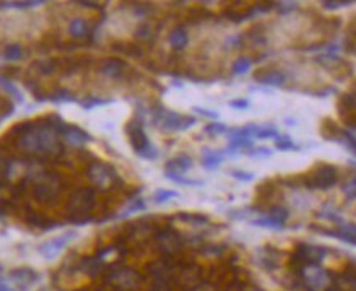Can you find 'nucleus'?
<instances>
[{"label": "nucleus", "instance_id": "1a4fd4ad", "mask_svg": "<svg viewBox=\"0 0 356 291\" xmlns=\"http://www.w3.org/2000/svg\"><path fill=\"white\" fill-rule=\"evenodd\" d=\"M74 238H75V231H67L64 235H60L57 238L51 239V241H48L46 244H43V246L39 247V252L43 254L46 259H54L59 256L62 252V249H64Z\"/></svg>", "mask_w": 356, "mask_h": 291}, {"label": "nucleus", "instance_id": "9d476101", "mask_svg": "<svg viewBox=\"0 0 356 291\" xmlns=\"http://www.w3.org/2000/svg\"><path fill=\"white\" fill-rule=\"evenodd\" d=\"M59 135H62L65 140V143L72 145V147H83L86 142L91 140L88 132H85L83 129H80V127L70 126V124H67V122L62 126Z\"/></svg>", "mask_w": 356, "mask_h": 291}, {"label": "nucleus", "instance_id": "a19ab883", "mask_svg": "<svg viewBox=\"0 0 356 291\" xmlns=\"http://www.w3.org/2000/svg\"><path fill=\"white\" fill-rule=\"evenodd\" d=\"M229 106L234 109H247L249 107V101L247 100H233L229 101Z\"/></svg>", "mask_w": 356, "mask_h": 291}, {"label": "nucleus", "instance_id": "f704fd0d", "mask_svg": "<svg viewBox=\"0 0 356 291\" xmlns=\"http://www.w3.org/2000/svg\"><path fill=\"white\" fill-rule=\"evenodd\" d=\"M231 174H233V178L242 181V183H251V181H254V178H255L254 173H247V171H241V169H236Z\"/></svg>", "mask_w": 356, "mask_h": 291}, {"label": "nucleus", "instance_id": "a878e982", "mask_svg": "<svg viewBox=\"0 0 356 291\" xmlns=\"http://www.w3.org/2000/svg\"><path fill=\"white\" fill-rule=\"evenodd\" d=\"M251 223L254 226H260V228H270V230H283V228L280 225H277V223L273 221L270 216L259 218V220H252Z\"/></svg>", "mask_w": 356, "mask_h": 291}, {"label": "nucleus", "instance_id": "58836bf2", "mask_svg": "<svg viewBox=\"0 0 356 291\" xmlns=\"http://www.w3.org/2000/svg\"><path fill=\"white\" fill-rule=\"evenodd\" d=\"M353 2H333V0H330V2H324L322 5L326 8H329V10H335V8H340V7H347V5H352Z\"/></svg>", "mask_w": 356, "mask_h": 291}, {"label": "nucleus", "instance_id": "f3484780", "mask_svg": "<svg viewBox=\"0 0 356 291\" xmlns=\"http://www.w3.org/2000/svg\"><path fill=\"white\" fill-rule=\"evenodd\" d=\"M187 43H189V34L185 29L176 28L171 31V34H169V44H171L174 49H178V51L184 49L185 46H187Z\"/></svg>", "mask_w": 356, "mask_h": 291}, {"label": "nucleus", "instance_id": "412c9836", "mask_svg": "<svg viewBox=\"0 0 356 291\" xmlns=\"http://www.w3.org/2000/svg\"><path fill=\"white\" fill-rule=\"evenodd\" d=\"M145 209H147L145 200H143V199H135V200H132V202H130V205H128L126 210H122V212H121V215H119L117 218H126V216H128V215H132V213L142 212V210H145Z\"/></svg>", "mask_w": 356, "mask_h": 291}, {"label": "nucleus", "instance_id": "f257e3e1", "mask_svg": "<svg viewBox=\"0 0 356 291\" xmlns=\"http://www.w3.org/2000/svg\"><path fill=\"white\" fill-rule=\"evenodd\" d=\"M18 135V147L38 157H57L62 153L59 143V132L51 126L49 121L43 122H22L13 131Z\"/></svg>", "mask_w": 356, "mask_h": 291}, {"label": "nucleus", "instance_id": "c756f323", "mask_svg": "<svg viewBox=\"0 0 356 291\" xmlns=\"http://www.w3.org/2000/svg\"><path fill=\"white\" fill-rule=\"evenodd\" d=\"M0 86H2L3 90H7V91L10 93V95H13L18 101H23V95L17 90V88L13 86V83H12V81L5 80V79H0Z\"/></svg>", "mask_w": 356, "mask_h": 291}, {"label": "nucleus", "instance_id": "6e6552de", "mask_svg": "<svg viewBox=\"0 0 356 291\" xmlns=\"http://www.w3.org/2000/svg\"><path fill=\"white\" fill-rule=\"evenodd\" d=\"M60 192V181L57 176L54 174H43L38 179V184H36L33 195L36 200L39 202H49L55 199Z\"/></svg>", "mask_w": 356, "mask_h": 291}, {"label": "nucleus", "instance_id": "20e7f679", "mask_svg": "<svg viewBox=\"0 0 356 291\" xmlns=\"http://www.w3.org/2000/svg\"><path fill=\"white\" fill-rule=\"evenodd\" d=\"M154 122L164 131H171V132H184L195 126L197 119L192 116H182V114L166 111V109H159L154 114Z\"/></svg>", "mask_w": 356, "mask_h": 291}, {"label": "nucleus", "instance_id": "39448f33", "mask_svg": "<svg viewBox=\"0 0 356 291\" xmlns=\"http://www.w3.org/2000/svg\"><path fill=\"white\" fill-rule=\"evenodd\" d=\"M338 183V173L332 164H319L316 166L306 178V185L309 189L327 190Z\"/></svg>", "mask_w": 356, "mask_h": 291}, {"label": "nucleus", "instance_id": "7ed1b4c3", "mask_svg": "<svg viewBox=\"0 0 356 291\" xmlns=\"http://www.w3.org/2000/svg\"><path fill=\"white\" fill-rule=\"evenodd\" d=\"M127 135L130 140V145L138 157L143 159H156L158 158V148L150 142L145 131H143V124L140 119H132L127 124Z\"/></svg>", "mask_w": 356, "mask_h": 291}, {"label": "nucleus", "instance_id": "f03ea898", "mask_svg": "<svg viewBox=\"0 0 356 291\" xmlns=\"http://www.w3.org/2000/svg\"><path fill=\"white\" fill-rule=\"evenodd\" d=\"M93 209H95V190L88 187L76 190L70 197L69 205H67L70 221L75 225H85L86 221H90Z\"/></svg>", "mask_w": 356, "mask_h": 291}, {"label": "nucleus", "instance_id": "b1692460", "mask_svg": "<svg viewBox=\"0 0 356 291\" xmlns=\"http://www.w3.org/2000/svg\"><path fill=\"white\" fill-rule=\"evenodd\" d=\"M251 67H252V62L249 59H246V57H241V59H237L233 64V72L236 75H244L249 72Z\"/></svg>", "mask_w": 356, "mask_h": 291}, {"label": "nucleus", "instance_id": "79ce46f5", "mask_svg": "<svg viewBox=\"0 0 356 291\" xmlns=\"http://www.w3.org/2000/svg\"><path fill=\"white\" fill-rule=\"evenodd\" d=\"M343 192H345V195H347L348 199H356V185L353 183L345 185L343 187Z\"/></svg>", "mask_w": 356, "mask_h": 291}, {"label": "nucleus", "instance_id": "2eb2a0df", "mask_svg": "<svg viewBox=\"0 0 356 291\" xmlns=\"http://www.w3.org/2000/svg\"><path fill=\"white\" fill-rule=\"evenodd\" d=\"M225 157V152H213V150H205L202 155V166L205 169L213 171L221 164Z\"/></svg>", "mask_w": 356, "mask_h": 291}, {"label": "nucleus", "instance_id": "0eeeda50", "mask_svg": "<svg viewBox=\"0 0 356 291\" xmlns=\"http://www.w3.org/2000/svg\"><path fill=\"white\" fill-rule=\"evenodd\" d=\"M90 179L93 181L98 189L107 190L117 184V173L114 168L106 163H93L90 168Z\"/></svg>", "mask_w": 356, "mask_h": 291}, {"label": "nucleus", "instance_id": "7c9ffc66", "mask_svg": "<svg viewBox=\"0 0 356 291\" xmlns=\"http://www.w3.org/2000/svg\"><path fill=\"white\" fill-rule=\"evenodd\" d=\"M22 54H23V51L17 44L7 46V49H5V57H7L8 60H18L20 57H22Z\"/></svg>", "mask_w": 356, "mask_h": 291}, {"label": "nucleus", "instance_id": "6ab92c4d", "mask_svg": "<svg viewBox=\"0 0 356 291\" xmlns=\"http://www.w3.org/2000/svg\"><path fill=\"white\" fill-rule=\"evenodd\" d=\"M268 216L272 218L273 221L277 223V225H280L281 228L285 226V223L288 220V216H290V213H288V210L285 209V207H273V209L268 212Z\"/></svg>", "mask_w": 356, "mask_h": 291}, {"label": "nucleus", "instance_id": "37998d69", "mask_svg": "<svg viewBox=\"0 0 356 291\" xmlns=\"http://www.w3.org/2000/svg\"><path fill=\"white\" fill-rule=\"evenodd\" d=\"M353 184L356 185V176H355V179H353Z\"/></svg>", "mask_w": 356, "mask_h": 291}, {"label": "nucleus", "instance_id": "aec40b11", "mask_svg": "<svg viewBox=\"0 0 356 291\" xmlns=\"http://www.w3.org/2000/svg\"><path fill=\"white\" fill-rule=\"evenodd\" d=\"M275 147L280 150V152H298L299 147L293 143V140L288 137V135H278L275 138Z\"/></svg>", "mask_w": 356, "mask_h": 291}, {"label": "nucleus", "instance_id": "e433bc0d", "mask_svg": "<svg viewBox=\"0 0 356 291\" xmlns=\"http://www.w3.org/2000/svg\"><path fill=\"white\" fill-rule=\"evenodd\" d=\"M195 112L200 114V116H203V117H208V119H218V112H215V111H211V109H205V107H199V106H195L192 107Z\"/></svg>", "mask_w": 356, "mask_h": 291}, {"label": "nucleus", "instance_id": "9b49d317", "mask_svg": "<svg viewBox=\"0 0 356 291\" xmlns=\"http://www.w3.org/2000/svg\"><path fill=\"white\" fill-rule=\"evenodd\" d=\"M194 166L192 158L187 155H179V157L169 159L164 168V174H174V176H182L185 171H189Z\"/></svg>", "mask_w": 356, "mask_h": 291}, {"label": "nucleus", "instance_id": "473e14b6", "mask_svg": "<svg viewBox=\"0 0 356 291\" xmlns=\"http://www.w3.org/2000/svg\"><path fill=\"white\" fill-rule=\"evenodd\" d=\"M205 132L211 133V135H216V133L228 132V127H226L225 124H220V122H211V124H208L207 127H205Z\"/></svg>", "mask_w": 356, "mask_h": 291}, {"label": "nucleus", "instance_id": "393cba45", "mask_svg": "<svg viewBox=\"0 0 356 291\" xmlns=\"http://www.w3.org/2000/svg\"><path fill=\"white\" fill-rule=\"evenodd\" d=\"M36 67H38V72L41 75H51V74H54V70H55V62L54 60H41V62H36L34 64Z\"/></svg>", "mask_w": 356, "mask_h": 291}, {"label": "nucleus", "instance_id": "cd10ccee", "mask_svg": "<svg viewBox=\"0 0 356 291\" xmlns=\"http://www.w3.org/2000/svg\"><path fill=\"white\" fill-rule=\"evenodd\" d=\"M51 101H54V103H74L75 98L72 96L69 91L59 90V91H55L51 95Z\"/></svg>", "mask_w": 356, "mask_h": 291}, {"label": "nucleus", "instance_id": "a211bd4d", "mask_svg": "<svg viewBox=\"0 0 356 291\" xmlns=\"http://www.w3.org/2000/svg\"><path fill=\"white\" fill-rule=\"evenodd\" d=\"M69 31H70V34L74 36V38H76V39H83L90 33L88 25H86V22H85L83 18L72 20L70 25H69Z\"/></svg>", "mask_w": 356, "mask_h": 291}, {"label": "nucleus", "instance_id": "4be33fe9", "mask_svg": "<svg viewBox=\"0 0 356 291\" xmlns=\"http://www.w3.org/2000/svg\"><path fill=\"white\" fill-rule=\"evenodd\" d=\"M112 100H102V98H86V100L80 101V106L85 109V111H93L98 106H106L111 105Z\"/></svg>", "mask_w": 356, "mask_h": 291}, {"label": "nucleus", "instance_id": "dca6fc26", "mask_svg": "<svg viewBox=\"0 0 356 291\" xmlns=\"http://www.w3.org/2000/svg\"><path fill=\"white\" fill-rule=\"evenodd\" d=\"M255 80L262 83V85H272V86H281L283 83H285L286 77L283 72L280 70H270V72H264V75L262 77H255Z\"/></svg>", "mask_w": 356, "mask_h": 291}, {"label": "nucleus", "instance_id": "f8f14e48", "mask_svg": "<svg viewBox=\"0 0 356 291\" xmlns=\"http://www.w3.org/2000/svg\"><path fill=\"white\" fill-rule=\"evenodd\" d=\"M298 254H299V257H301L303 261H306L307 264L319 265V262L324 261V257H326L327 251L324 247H319V246H309V244H303V246H299Z\"/></svg>", "mask_w": 356, "mask_h": 291}, {"label": "nucleus", "instance_id": "ddd939ff", "mask_svg": "<svg viewBox=\"0 0 356 291\" xmlns=\"http://www.w3.org/2000/svg\"><path fill=\"white\" fill-rule=\"evenodd\" d=\"M158 242H159V247H161L164 252H174V251H178L179 246H180V241H179L178 235L173 231H169V230L159 233Z\"/></svg>", "mask_w": 356, "mask_h": 291}, {"label": "nucleus", "instance_id": "c85d7f7f", "mask_svg": "<svg viewBox=\"0 0 356 291\" xmlns=\"http://www.w3.org/2000/svg\"><path fill=\"white\" fill-rule=\"evenodd\" d=\"M168 179L174 181L176 184H182V185H202V181H195V179H189L185 176H174V174H166Z\"/></svg>", "mask_w": 356, "mask_h": 291}, {"label": "nucleus", "instance_id": "2f4dec72", "mask_svg": "<svg viewBox=\"0 0 356 291\" xmlns=\"http://www.w3.org/2000/svg\"><path fill=\"white\" fill-rule=\"evenodd\" d=\"M340 140L347 143L348 147L352 148V152L356 155V137H355L353 133H350V132H347V131H342V133H340Z\"/></svg>", "mask_w": 356, "mask_h": 291}, {"label": "nucleus", "instance_id": "bb28decb", "mask_svg": "<svg viewBox=\"0 0 356 291\" xmlns=\"http://www.w3.org/2000/svg\"><path fill=\"white\" fill-rule=\"evenodd\" d=\"M278 137V131L273 126H264V127H259V132H257L255 138H277Z\"/></svg>", "mask_w": 356, "mask_h": 291}, {"label": "nucleus", "instance_id": "4468645a", "mask_svg": "<svg viewBox=\"0 0 356 291\" xmlns=\"http://www.w3.org/2000/svg\"><path fill=\"white\" fill-rule=\"evenodd\" d=\"M124 67H126V64L121 59H107L101 67V74L109 77V79H117V77L122 75Z\"/></svg>", "mask_w": 356, "mask_h": 291}, {"label": "nucleus", "instance_id": "423d86ee", "mask_svg": "<svg viewBox=\"0 0 356 291\" xmlns=\"http://www.w3.org/2000/svg\"><path fill=\"white\" fill-rule=\"evenodd\" d=\"M301 277L303 282L306 285L307 290L311 291H324L330 283L329 273L319 265L306 264L301 270Z\"/></svg>", "mask_w": 356, "mask_h": 291}, {"label": "nucleus", "instance_id": "5701e85b", "mask_svg": "<svg viewBox=\"0 0 356 291\" xmlns=\"http://www.w3.org/2000/svg\"><path fill=\"white\" fill-rule=\"evenodd\" d=\"M179 194L178 192H174V190H166V189H158L156 192H154V195H153V199L156 204H164V202H168V200H171V199H178Z\"/></svg>", "mask_w": 356, "mask_h": 291}, {"label": "nucleus", "instance_id": "4c0bfd02", "mask_svg": "<svg viewBox=\"0 0 356 291\" xmlns=\"http://www.w3.org/2000/svg\"><path fill=\"white\" fill-rule=\"evenodd\" d=\"M150 36H152V29H150L148 25H142V26L135 31V38H138V39H148Z\"/></svg>", "mask_w": 356, "mask_h": 291}, {"label": "nucleus", "instance_id": "c9c22d12", "mask_svg": "<svg viewBox=\"0 0 356 291\" xmlns=\"http://www.w3.org/2000/svg\"><path fill=\"white\" fill-rule=\"evenodd\" d=\"M179 218H180V220H184V221L197 223V225H202V223H207V221H208L205 216H200V215H189V213H182V215H180Z\"/></svg>", "mask_w": 356, "mask_h": 291}, {"label": "nucleus", "instance_id": "ea45409f", "mask_svg": "<svg viewBox=\"0 0 356 291\" xmlns=\"http://www.w3.org/2000/svg\"><path fill=\"white\" fill-rule=\"evenodd\" d=\"M278 12H281V13H288V12H291V10H295L296 8V3H291V2H281V3H278Z\"/></svg>", "mask_w": 356, "mask_h": 291}, {"label": "nucleus", "instance_id": "72a5a7b5", "mask_svg": "<svg viewBox=\"0 0 356 291\" xmlns=\"http://www.w3.org/2000/svg\"><path fill=\"white\" fill-rule=\"evenodd\" d=\"M249 157H260V158H265V157H272V150L270 148H265V147H260V148H251L246 152Z\"/></svg>", "mask_w": 356, "mask_h": 291}]
</instances>
